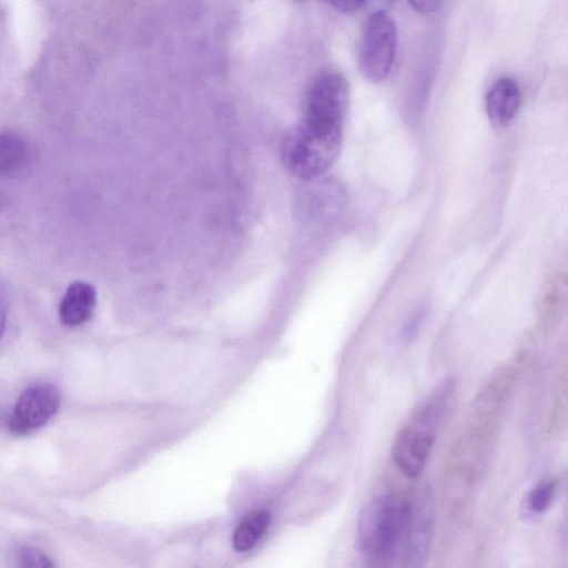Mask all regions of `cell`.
<instances>
[{
  "label": "cell",
  "instance_id": "obj_1",
  "mask_svg": "<svg viewBox=\"0 0 568 568\" xmlns=\"http://www.w3.org/2000/svg\"><path fill=\"white\" fill-rule=\"evenodd\" d=\"M413 514L414 505L405 497L385 494L372 498L358 515L357 549L378 561L403 556Z\"/></svg>",
  "mask_w": 568,
  "mask_h": 568
},
{
  "label": "cell",
  "instance_id": "obj_2",
  "mask_svg": "<svg viewBox=\"0 0 568 568\" xmlns=\"http://www.w3.org/2000/svg\"><path fill=\"white\" fill-rule=\"evenodd\" d=\"M452 387L449 379L439 384L417 405L394 438L392 446L394 463L409 478L418 477L425 467Z\"/></svg>",
  "mask_w": 568,
  "mask_h": 568
},
{
  "label": "cell",
  "instance_id": "obj_3",
  "mask_svg": "<svg viewBox=\"0 0 568 568\" xmlns=\"http://www.w3.org/2000/svg\"><path fill=\"white\" fill-rule=\"evenodd\" d=\"M343 129H326L300 121L290 128L281 142V156L295 176L312 180L326 172L337 159Z\"/></svg>",
  "mask_w": 568,
  "mask_h": 568
},
{
  "label": "cell",
  "instance_id": "obj_4",
  "mask_svg": "<svg viewBox=\"0 0 568 568\" xmlns=\"http://www.w3.org/2000/svg\"><path fill=\"white\" fill-rule=\"evenodd\" d=\"M348 100L345 77L335 69H324L306 88L302 121L320 128L343 129Z\"/></svg>",
  "mask_w": 568,
  "mask_h": 568
},
{
  "label": "cell",
  "instance_id": "obj_5",
  "mask_svg": "<svg viewBox=\"0 0 568 568\" xmlns=\"http://www.w3.org/2000/svg\"><path fill=\"white\" fill-rule=\"evenodd\" d=\"M397 47V30L393 18L385 11L372 13L361 36L357 63L363 78L377 83L392 70Z\"/></svg>",
  "mask_w": 568,
  "mask_h": 568
},
{
  "label": "cell",
  "instance_id": "obj_6",
  "mask_svg": "<svg viewBox=\"0 0 568 568\" xmlns=\"http://www.w3.org/2000/svg\"><path fill=\"white\" fill-rule=\"evenodd\" d=\"M59 388L53 384H37L24 389L17 399L8 420L10 432L26 435L44 426L58 412Z\"/></svg>",
  "mask_w": 568,
  "mask_h": 568
},
{
  "label": "cell",
  "instance_id": "obj_7",
  "mask_svg": "<svg viewBox=\"0 0 568 568\" xmlns=\"http://www.w3.org/2000/svg\"><path fill=\"white\" fill-rule=\"evenodd\" d=\"M433 536V506L428 489L414 507L413 520L403 551V560L407 567H420L425 564Z\"/></svg>",
  "mask_w": 568,
  "mask_h": 568
},
{
  "label": "cell",
  "instance_id": "obj_8",
  "mask_svg": "<svg viewBox=\"0 0 568 568\" xmlns=\"http://www.w3.org/2000/svg\"><path fill=\"white\" fill-rule=\"evenodd\" d=\"M521 93L509 77L495 79L485 95L486 113L495 126L505 128L513 122L520 108Z\"/></svg>",
  "mask_w": 568,
  "mask_h": 568
},
{
  "label": "cell",
  "instance_id": "obj_9",
  "mask_svg": "<svg viewBox=\"0 0 568 568\" xmlns=\"http://www.w3.org/2000/svg\"><path fill=\"white\" fill-rule=\"evenodd\" d=\"M34 149L20 133L0 132V176L18 179L24 176L34 162Z\"/></svg>",
  "mask_w": 568,
  "mask_h": 568
},
{
  "label": "cell",
  "instance_id": "obj_10",
  "mask_svg": "<svg viewBox=\"0 0 568 568\" xmlns=\"http://www.w3.org/2000/svg\"><path fill=\"white\" fill-rule=\"evenodd\" d=\"M97 305V291L93 285L75 281L71 283L59 305V317L63 325L75 327L88 322Z\"/></svg>",
  "mask_w": 568,
  "mask_h": 568
},
{
  "label": "cell",
  "instance_id": "obj_11",
  "mask_svg": "<svg viewBox=\"0 0 568 568\" xmlns=\"http://www.w3.org/2000/svg\"><path fill=\"white\" fill-rule=\"evenodd\" d=\"M271 516L266 510L250 513L233 534V548L237 551L252 549L265 534Z\"/></svg>",
  "mask_w": 568,
  "mask_h": 568
},
{
  "label": "cell",
  "instance_id": "obj_12",
  "mask_svg": "<svg viewBox=\"0 0 568 568\" xmlns=\"http://www.w3.org/2000/svg\"><path fill=\"white\" fill-rule=\"evenodd\" d=\"M555 489V480L544 479L539 481L525 498V514L528 516H539L544 514L551 504Z\"/></svg>",
  "mask_w": 568,
  "mask_h": 568
},
{
  "label": "cell",
  "instance_id": "obj_13",
  "mask_svg": "<svg viewBox=\"0 0 568 568\" xmlns=\"http://www.w3.org/2000/svg\"><path fill=\"white\" fill-rule=\"evenodd\" d=\"M19 560L23 567H52L54 566L50 557L34 546H23L19 550Z\"/></svg>",
  "mask_w": 568,
  "mask_h": 568
},
{
  "label": "cell",
  "instance_id": "obj_14",
  "mask_svg": "<svg viewBox=\"0 0 568 568\" xmlns=\"http://www.w3.org/2000/svg\"><path fill=\"white\" fill-rule=\"evenodd\" d=\"M339 12L348 13L358 10L366 0H320Z\"/></svg>",
  "mask_w": 568,
  "mask_h": 568
},
{
  "label": "cell",
  "instance_id": "obj_15",
  "mask_svg": "<svg viewBox=\"0 0 568 568\" xmlns=\"http://www.w3.org/2000/svg\"><path fill=\"white\" fill-rule=\"evenodd\" d=\"M443 0H408L410 6L419 13L433 14L440 9Z\"/></svg>",
  "mask_w": 568,
  "mask_h": 568
},
{
  "label": "cell",
  "instance_id": "obj_16",
  "mask_svg": "<svg viewBox=\"0 0 568 568\" xmlns=\"http://www.w3.org/2000/svg\"><path fill=\"white\" fill-rule=\"evenodd\" d=\"M8 314V288L6 283L0 278V339L3 336Z\"/></svg>",
  "mask_w": 568,
  "mask_h": 568
},
{
  "label": "cell",
  "instance_id": "obj_17",
  "mask_svg": "<svg viewBox=\"0 0 568 568\" xmlns=\"http://www.w3.org/2000/svg\"><path fill=\"white\" fill-rule=\"evenodd\" d=\"M424 316L425 312L419 311L416 314H414V316L406 323L403 329V337L406 341H410L412 338L415 337L417 331L419 329L423 323Z\"/></svg>",
  "mask_w": 568,
  "mask_h": 568
}]
</instances>
